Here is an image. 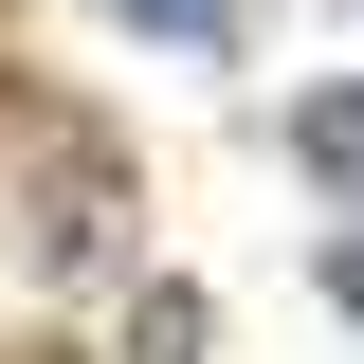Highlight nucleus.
<instances>
[{
	"instance_id": "nucleus-2",
	"label": "nucleus",
	"mask_w": 364,
	"mask_h": 364,
	"mask_svg": "<svg viewBox=\"0 0 364 364\" xmlns=\"http://www.w3.org/2000/svg\"><path fill=\"white\" fill-rule=\"evenodd\" d=\"M128 18H146V37H200V18H219V0H128Z\"/></svg>"
},
{
	"instance_id": "nucleus-3",
	"label": "nucleus",
	"mask_w": 364,
	"mask_h": 364,
	"mask_svg": "<svg viewBox=\"0 0 364 364\" xmlns=\"http://www.w3.org/2000/svg\"><path fill=\"white\" fill-rule=\"evenodd\" d=\"M328 273H346V310H364V237H346V255H328Z\"/></svg>"
},
{
	"instance_id": "nucleus-1",
	"label": "nucleus",
	"mask_w": 364,
	"mask_h": 364,
	"mask_svg": "<svg viewBox=\"0 0 364 364\" xmlns=\"http://www.w3.org/2000/svg\"><path fill=\"white\" fill-rule=\"evenodd\" d=\"M109 364H200V291H128V328H109Z\"/></svg>"
}]
</instances>
